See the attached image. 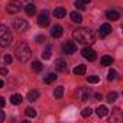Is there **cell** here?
<instances>
[{
	"instance_id": "32",
	"label": "cell",
	"mask_w": 123,
	"mask_h": 123,
	"mask_svg": "<svg viewBox=\"0 0 123 123\" xmlns=\"http://www.w3.org/2000/svg\"><path fill=\"white\" fill-rule=\"evenodd\" d=\"M5 62L6 64H12V55H9V54L5 55Z\"/></svg>"
},
{
	"instance_id": "28",
	"label": "cell",
	"mask_w": 123,
	"mask_h": 123,
	"mask_svg": "<svg viewBox=\"0 0 123 123\" xmlns=\"http://www.w3.org/2000/svg\"><path fill=\"white\" fill-rule=\"evenodd\" d=\"M87 81L91 83V84H97V83L100 81V78H98L97 75H90V77H87Z\"/></svg>"
},
{
	"instance_id": "19",
	"label": "cell",
	"mask_w": 123,
	"mask_h": 123,
	"mask_svg": "<svg viewBox=\"0 0 123 123\" xmlns=\"http://www.w3.org/2000/svg\"><path fill=\"white\" fill-rule=\"evenodd\" d=\"M100 62H101V65H104V67L111 65V64H113V58H111V56H109V55H104V56H101Z\"/></svg>"
},
{
	"instance_id": "39",
	"label": "cell",
	"mask_w": 123,
	"mask_h": 123,
	"mask_svg": "<svg viewBox=\"0 0 123 123\" xmlns=\"http://www.w3.org/2000/svg\"><path fill=\"white\" fill-rule=\"evenodd\" d=\"M2 87H3V81H2V80H0V88H2Z\"/></svg>"
},
{
	"instance_id": "4",
	"label": "cell",
	"mask_w": 123,
	"mask_h": 123,
	"mask_svg": "<svg viewBox=\"0 0 123 123\" xmlns=\"http://www.w3.org/2000/svg\"><path fill=\"white\" fill-rule=\"evenodd\" d=\"M6 10H7V13H10V15L19 13V12L22 10V3L19 2V0H12V2H10V3L7 5Z\"/></svg>"
},
{
	"instance_id": "21",
	"label": "cell",
	"mask_w": 123,
	"mask_h": 123,
	"mask_svg": "<svg viewBox=\"0 0 123 123\" xmlns=\"http://www.w3.org/2000/svg\"><path fill=\"white\" fill-rule=\"evenodd\" d=\"M62 96H64V87L62 86H58L55 88V91H54V97L55 98H61Z\"/></svg>"
},
{
	"instance_id": "1",
	"label": "cell",
	"mask_w": 123,
	"mask_h": 123,
	"mask_svg": "<svg viewBox=\"0 0 123 123\" xmlns=\"http://www.w3.org/2000/svg\"><path fill=\"white\" fill-rule=\"evenodd\" d=\"M73 38L77 43H83V45H91L96 41V35L91 29L88 28H80L75 29L73 32Z\"/></svg>"
},
{
	"instance_id": "11",
	"label": "cell",
	"mask_w": 123,
	"mask_h": 123,
	"mask_svg": "<svg viewBox=\"0 0 123 123\" xmlns=\"http://www.w3.org/2000/svg\"><path fill=\"white\" fill-rule=\"evenodd\" d=\"M88 96H90V91L87 88H78L77 90V97L81 100V101H87L88 100Z\"/></svg>"
},
{
	"instance_id": "15",
	"label": "cell",
	"mask_w": 123,
	"mask_h": 123,
	"mask_svg": "<svg viewBox=\"0 0 123 123\" xmlns=\"http://www.w3.org/2000/svg\"><path fill=\"white\" fill-rule=\"evenodd\" d=\"M65 15H67L65 7H56V9H54V16H55V18H58V19L65 18Z\"/></svg>"
},
{
	"instance_id": "31",
	"label": "cell",
	"mask_w": 123,
	"mask_h": 123,
	"mask_svg": "<svg viewBox=\"0 0 123 123\" xmlns=\"http://www.w3.org/2000/svg\"><path fill=\"white\" fill-rule=\"evenodd\" d=\"M42 58L43 59H49L51 58V48H48L45 52H42Z\"/></svg>"
},
{
	"instance_id": "37",
	"label": "cell",
	"mask_w": 123,
	"mask_h": 123,
	"mask_svg": "<svg viewBox=\"0 0 123 123\" xmlns=\"http://www.w3.org/2000/svg\"><path fill=\"white\" fill-rule=\"evenodd\" d=\"M81 2H83L84 5H90V3H91V0H81Z\"/></svg>"
},
{
	"instance_id": "27",
	"label": "cell",
	"mask_w": 123,
	"mask_h": 123,
	"mask_svg": "<svg viewBox=\"0 0 123 123\" xmlns=\"http://www.w3.org/2000/svg\"><path fill=\"white\" fill-rule=\"evenodd\" d=\"M116 98H117V93H116V91H111V93L107 94V101H109V103L116 101Z\"/></svg>"
},
{
	"instance_id": "16",
	"label": "cell",
	"mask_w": 123,
	"mask_h": 123,
	"mask_svg": "<svg viewBox=\"0 0 123 123\" xmlns=\"http://www.w3.org/2000/svg\"><path fill=\"white\" fill-rule=\"evenodd\" d=\"M96 113H97V116H98V117H104V116H107L109 110H107V107H106V106H98V107L96 109Z\"/></svg>"
},
{
	"instance_id": "29",
	"label": "cell",
	"mask_w": 123,
	"mask_h": 123,
	"mask_svg": "<svg viewBox=\"0 0 123 123\" xmlns=\"http://www.w3.org/2000/svg\"><path fill=\"white\" fill-rule=\"evenodd\" d=\"M74 6H75L77 9H80V10H84V9H86V5H84V3L81 2V0H75Z\"/></svg>"
},
{
	"instance_id": "36",
	"label": "cell",
	"mask_w": 123,
	"mask_h": 123,
	"mask_svg": "<svg viewBox=\"0 0 123 123\" xmlns=\"http://www.w3.org/2000/svg\"><path fill=\"white\" fill-rule=\"evenodd\" d=\"M5 104H6V101H5V98H3V97H0V107H3Z\"/></svg>"
},
{
	"instance_id": "7",
	"label": "cell",
	"mask_w": 123,
	"mask_h": 123,
	"mask_svg": "<svg viewBox=\"0 0 123 123\" xmlns=\"http://www.w3.org/2000/svg\"><path fill=\"white\" fill-rule=\"evenodd\" d=\"M81 54H83V56H84L86 59H88V61H94V59L97 58V55H96L94 49H91L90 46H86V48H83Z\"/></svg>"
},
{
	"instance_id": "10",
	"label": "cell",
	"mask_w": 123,
	"mask_h": 123,
	"mask_svg": "<svg viewBox=\"0 0 123 123\" xmlns=\"http://www.w3.org/2000/svg\"><path fill=\"white\" fill-rule=\"evenodd\" d=\"M109 33H111V26H110L109 23L101 25L100 29H98V35H100V38H104V36H107Z\"/></svg>"
},
{
	"instance_id": "8",
	"label": "cell",
	"mask_w": 123,
	"mask_h": 123,
	"mask_svg": "<svg viewBox=\"0 0 123 123\" xmlns=\"http://www.w3.org/2000/svg\"><path fill=\"white\" fill-rule=\"evenodd\" d=\"M62 51L65 54H75L77 52V43L75 42H65L62 45Z\"/></svg>"
},
{
	"instance_id": "22",
	"label": "cell",
	"mask_w": 123,
	"mask_h": 123,
	"mask_svg": "<svg viewBox=\"0 0 123 123\" xmlns=\"http://www.w3.org/2000/svg\"><path fill=\"white\" fill-rule=\"evenodd\" d=\"M70 16H71V20L75 22V23H81V20H83V16H81L78 12H73Z\"/></svg>"
},
{
	"instance_id": "24",
	"label": "cell",
	"mask_w": 123,
	"mask_h": 123,
	"mask_svg": "<svg viewBox=\"0 0 123 123\" xmlns=\"http://www.w3.org/2000/svg\"><path fill=\"white\" fill-rule=\"evenodd\" d=\"M56 78H58V75H56V74H54V73H51V74H48V75L45 77V80H43V81H45L46 84H51V83H54Z\"/></svg>"
},
{
	"instance_id": "23",
	"label": "cell",
	"mask_w": 123,
	"mask_h": 123,
	"mask_svg": "<svg viewBox=\"0 0 123 123\" xmlns=\"http://www.w3.org/2000/svg\"><path fill=\"white\" fill-rule=\"evenodd\" d=\"M31 67H32V70H33L35 73H41V71H42V68H43V65L39 62V61H33Z\"/></svg>"
},
{
	"instance_id": "30",
	"label": "cell",
	"mask_w": 123,
	"mask_h": 123,
	"mask_svg": "<svg viewBox=\"0 0 123 123\" xmlns=\"http://www.w3.org/2000/svg\"><path fill=\"white\" fill-rule=\"evenodd\" d=\"M91 111H93V110H91L90 107H86V109L81 111V116H83V117H88V116L91 114Z\"/></svg>"
},
{
	"instance_id": "12",
	"label": "cell",
	"mask_w": 123,
	"mask_h": 123,
	"mask_svg": "<svg viewBox=\"0 0 123 123\" xmlns=\"http://www.w3.org/2000/svg\"><path fill=\"white\" fill-rule=\"evenodd\" d=\"M62 33H64L62 26H59V25H55V26L51 29V36H52V38H61V36H62Z\"/></svg>"
},
{
	"instance_id": "2",
	"label": "cell",
	"mask_w": 123,
	"mask_h": 123,
	"mask_svg": "<svg viewBox=\"0 0 123 123\" xmlns=\"http://www.w3.org/2000/svg\"><path fill=\"white\" fill-rule=\"evenodd\" d=\"M15 54H16V58L20 61V62H28V61L31 59V56H32V51L28 46V43H25V42L19 43V46L16 48Z\"/></svg>"
},
{
	"instance_id": "6",
	"label": "cell",
	"mask_w": 123,
	"mask_h": 123,
	"mask_svg": "<svg viewBox=\"0 0 123 123\" xmlns=\"http://www.w3.org/2000/svg\"><path fill=\"white\" fill-rule=\"evenodd\" d=\"M38 25L42 26V28H45V26L49 25V15H48V10H42V12H41V15L38 16Z\"/></svg>"
},
{
	"instance_id": "17",
	"label": "cell",
	"mask_w": 123,
	"mask_h": 123,
	"mask_svg": "<svg viewBox=\"0 0 123 123\" xmlns=\"http://www.w3.org/2000/svg\"><path fill=\"white\" fill-rule=\"evenodd\" d=\"M86 70H87V68H86V65L80 64V65H77V67L74 68V71H73V73H74L75 75H84V74H86Z\"/></svg>"
},
{
	"instance_id": "18",
	"label": "cell",
	"mask_w": 123,
	"mask_h": 123,
	"mask_svg": "<svg viewBox=\"0 0 123 123\" xmlns=\"http://www.w3.org/2000/svg\"><path fill=\"white\" fill-rule=\"evenodd\" d=\"M38 98H39V91L31 90V91L28 93V100H29V101H36Z\"/></svg>"
},
{
	"instance_id": "26",
	"label": "cell",
	"mask_w": 123,
	"mask_h": 123,
	"mask_svg": "<svg viewBox=\"0 0 123 123\" xmlns=\"http://www.w3.org/2000/svg\"><path fill=\"white\" fill-rule=\"evenodd\" d=\"M116 78H117V73H116L114 70H110L109 74H107V80H109V81H114Z\"/></svg>"
},
{
	"instance_id": "34",
	"label": "cell",
	"mask_w": 123,
	"mask_h": 123,
	"mask_svg": "<svg viewBox=\"0 0 123 123\" xmlns=\"http://www.w3.org/2000/svg\"><path fill=\"white\" fill-rule=\"evenodd\" d=\"M5 117H6L5 111H3V110H0V122H3V120H5Z\"/></svg>"
},
{
	"instance_id": "9",
	"label": "cell",
	"mask_w": 123,
	"mask_h": 123,
	"mask_svg": "<svg viewBox=\"0 0 123 123\" xmlns=\"http://www.w3.org/2000/svg\"><path fill=\"white\" fill-rule=\"evenodd\" d=\"M55 68L59 73H65L67 71V62H65V59L64 58H58L55 61Z\"/></svg>"
},
{
	"instance_id": "33",
	"label": "cell",
	"mask_w": 123,
	"mask_h": 123,
	"mask_svg": "<svg viewBox=\"0 0 123 123\" xmlns=\"http://www.w3.org/2000/svg\"><path fill=\"white\" fill-rule=\"evenodd\" d=\"M36 42H38V43L45 42V36H43V35H38V36H36Z\"/></svg>"
},
{
	"instance_id": "13",
	"label": "cell",
	"mask_w": 123,
	"mask_h": 123,
	"mask_svg": "<svg viewBox=\"0 0 123 123\" xmlns=\"http://www.w3.org/2000/svg\"><path fill=\"white\" fill-rule=\"evenodd\" d=\"M106 18H107L109 20L114 22V20H119V19H120V13H119L117 10H107V12H106Z\"/></svg>"
},
{
	"instance_id": "5",
	"label": "cell",
	"mask_w": 123,
	"mask_h": 123,
	"mask_svg": "<svg viewBox=\"0 0 123 123\" xmlns=\"http://www.w3.org/2000/svg\"><path fill=\"white\" fill-rule=\"evenodd\" d=\"M13 28H15L18 32H25V31H28L29 23H28L26 20H23V19H15V22H13Z\"/></svg>"
},
{
	"instance_id": "20",
	"label": "cell",
	"mask_w": 123,
	"mask_h": 123,
	"mask_svg": "<svg viewBox=\"0 0 123 123\" xmlns=\"http://www.w3.org/2000/svg\"><path fill=\"white\" fill-rule=\"evenodd\" d=\"M10 103L15 104V106L20 104V103H22V96H20V94H12V97H10Z\"/></svg>"
},
{
	"instance_id": "25",
	"label": "cell",
	"mask_w": 123,
	"mask_h": 123,
	"mask_svg": "<svg viewBox=\"0 0 123 123\" xmlns=\"http://www.w3.org/2000/svg\"><path fill=\"white\" fill-rule=\"evenodd\" d=\"M25 114H26L28 117L33 119V117H36V110H35V109H32V107H28V109L25 110Z\"/></svg>"
},
{
	"instance_id": "35",
	"label": "cell",
	"mask_w": 123,
	"mask_h": 123,
	"mask_svg": "<svg viewBox=\"0 0 123 123\" xmlns=\"http://www.w3.org/2000/svg\"><path fill=\"white\" fill-rule=\"evenodd\" d=\"M0 74H2V75H6V74H7V68H0Z\"/></svg>"
},
{
	"instance_id": "3",
	"label": "cell",
	"mask_w": 123,
	"mask_h": 123,
	"mask_svg": "<svg viewBox=\"0 0 123 123\" xmlns=\"http://www.w3.org/2000/svg\"><path fill=\"white\" fill-rule=\"evenodd\" d=\"M12 43V32L6 25H0V46L7 48Z\"/></svg>"
},
{
	"instance_id": "38",
	"label": "cell",
	"mask_w": 123,
	"mask_h": 123,
	"mask_svg": "<svg viewBox=\"0 0 123 123\" xmlns=\"http://www.w3.org/2000/svg\"><path fill=\"white\" fill-rule=\"evenodd\" d=\"M94 97H96V100H101V94H98V93H97Z\"/></svg>"
},
{
	"instance_id": "14",
	"label": "cell",
	"mask_w": 123,
	"mask_h": 123,
	"mask_svg": "<svg viewBox=\"0 0 123 123\" xmlns=\"http://www.w3.org/2000/svg\"><path fill=\"white\" fill-rule=\"evenodd\" d=\"M23 9H25V13H26L28 16H33V15L36 13V7H35L33 3H28Z\"/></svg>"
}]
</instances>
